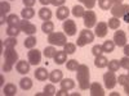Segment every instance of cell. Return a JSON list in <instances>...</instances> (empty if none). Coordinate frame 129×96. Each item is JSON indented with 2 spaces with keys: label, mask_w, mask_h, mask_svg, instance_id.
<instances>
[{
  "label": "cell",
  "mask_w": 129,
  "mask_h": 96,
  "mask_svg": "<svg viewBox=\"0 0 129 96\" xmlns=\"http://www.w3.org/2000/svg\"><path fill=\"white\" fill-rule=\"evenodd\" d=\"M76 78H78V82H79V87L81 90H88L90 87V83H89V68L88 66L85 64H80L79 68L76 69Z\"/></svg>",
  "instance_id": "6da1fadb"
},
{
  "label": "cell",
  "mask_w": 129,
  "mask_h": 96,
  "mask_svg": "<svg viewBox=\"0 0 129 96\" xmlns=\"http://www.w3.org/2000/svg\"><path fill=\"white\" fill-rule=\"evenodd\" d=\"M94 36L95 35L93 34L92 31H89V28H85V30L80 31V36L76 40V46L83 48L85 45L90 44V42H93V40H94Z\"/></svg>",
  "instance_id": "7a4b0ae2"
},
{
  "label": "cell",
  "mask_w": 129,
  "mask_h": 96,
  "mask_svg": "<svg viewBox=\"0 0 129 96\" xmlns=\"http://www.w3.org/2000/svg\"><path fill=\"white\" fill-rule=\"evenodd\" d=\"M48 42L53 46H64V44L67 42L66 34L62 32H52L48 35Z\"/></svg>",
  "instance_id": "3957f363"
},
{
  "label": "cell",
  "mask_w": 129,
  "mask_h": 96,
  "mask_svg": "<svg viewBox=\"0 0 129 96\" xmlns=\"http://www.w3.org/2000/svg\"><path fill=\"white\" fill-rule=\"evenodd\" d=\"M110 12H111L112 17H116V18H123V17H124V14L129 13V4L112 5V8L110 9Z\"/></svg>",
  "instance_id": "277c9868"
},
{
  "label": "cell",
  "mask_w": 129,
  "mask_h": 96,
  "mask_svg": "<svg viewBox=\"0 0 129 96\" xmlns=\"http://www.w3.org/2000/svg\"><path fill=\"white\" fill-rule=\"evenodd\" d=\"M83 19H84V26L87 28H92L97 24V17H95V13L92 12V10H85V13L83 16Z\"/></svg>",
  "instance_id": "5b68a950"
},
{
  "label": "cell",
  "mask_w": 129,
  "mask_h": 96,
  "mask_svg": "<svg viewBox=\"0 0 129 96\" xmlns=\"http://www.w3.org/2000/svg\"><path fill=\"white\" fill-rule=\"evenodd\" d=\"M103 82H105V86L106 88H109V90H112L115 86H116V83H117V78L115 76V72H107L103 74Z\"/></svg>",
  "instance_id": "8992f818"
},
{
  "label": "cell",
  "mask_w": 129,
  "mask_h": 96,
  "mask_svg": "<svg viewBox=\"0 0 129 96\" xmlns=\"http://www.w3.org/2000/svg\"><path fill=\"white\" fill-rule=\"evenodd\" d=\"M18 26H19L21 31H22V32H25V34H27L28 36L34 35L35 32H36V26H35V24H32L31 22H28V19L19 20Z\"/></svg>",
  "instance_id": "52a82bcc"
},
{
  "label": "cell",
  "mask_w": 129,
  "mask_h": 96,
  "mask_svg": "<svg viewBox=\"0 0 129 96\" xmlns=\"http://www.w3.org/2000/svg\"><path fill=\"white\" fill-rule=\"evenodd\" d=\"M4 59L5 63L9 64H16V62H18V52L14 50V48H8L4 50Z\"/></svg>",
  "instance_id": "ba28073f"
},
{
  "label": "cell",
  "mask_w": 129,
  "mask_h": 96,
  "mask_svg": "<svg viewBox=\"0 0 129 96\" xmlns=\"http://www.w3.org/2000/svg\"><path fill=\"white\" fill-rule=\"evenodd\" d=\"M109 32V24L106 22H98L95 26H94V35L97 37H105Z\"/></svg>",
  "instance_id": "9c48e42d"
},
{
  "label": "cell",
  "mask_w": 129,
  "mask_h": 96,
  "mask_svg": "<svg viewBox=\"0 0 129 96\" xmlns=\"http://www.w3.org/2000/svg\"><path fill=\"white\" fill-rule=\"evenodd\" d=\"M63 31L64 34L67 36H74L76 34V23H75V20H71V19H67L63 22Z\"/></svg>",
  "instance_id": "30bf717a"
},
{
  "label": "cell",
  "mask_w": 129,
  "mask_h": 96,
  "mask_svg": "<svg viewBox=\"0 0 129 96\" xmlns=\"http://www.w3.org/2000/svg\"><path fill=\"white\" fill-rule=\"evenodd\" d=\"M114 42H115V45L116 46H123L126 45V34L124 31H116L115 34H114Z\"/></svg>",
  "instance_id": "8fae6325"
},
{
  "label": "cell",
  "mask_w": 129,
  "mask_h": 96,
  "mask_svg": "<svg viewBox=\"0 0 129 96\" xmlns=\"http://www.w3.org/2000/svg\"><path fill=\"white\" fill-rule=\"evenodd\" d=\"M28 62L32 66H36L41 62V52L38 49H30L28 51Z\"/></svg>",
  "instance_id": "7c38bea8"
},
{
  "label": "cell",
  "mask_w": 129,
  "mask_h": 96,
  "mask_svg": "<svg viewBox=\"0 0 129 96\" xmlns=\"http://www.w3.org/2000/svg\"><path fill=\"white\" fill-rule=\"evenodd\" d=\"M89 90H90V95L92 96H103L105 95V90H103V87L101 86L98 82L92 83Z\"/></svg>",
  "instance_id": "4fadbf2b"
},
{
  "label": "cell",
  "mask_w": 129,
  "mask_h": 96,
  "mask_svg": "<svg viewBox=\"0 0 129 96\" xmlns=\"http://www.w3.org/2000/svg\"><path fill=\"white\" fill-rule=\"evenodd\" d=\"M16 69H17V72L21 73V74H27L28 70H30V62L19 60V62L16 64Z\"/></svg>",
  "instance_id": "5bb4252c"
},
{
  "label": "cell",
  "mask_w": 129,
  "mask_h": 96,
  "mask_svg": "<svg viewBox=\"0 0 129 96\" xmlns=\"http://www.w3.org/2000/svg\"><path fill=\"white\" fill-rule=\"evenodd\" d=\"M69 14H70V9H69L67 6L62 5V6H58V8H57V12H56V17H57V19H59V20H64V19H67Z\"/></svg>",
  "instance_id": "9a60e30c"
},
{
  "label": "cell",
  "mask_w": 129,
  "mask_h": 96,
  "mask_svg": "<svg viewBox=\"0 0 129 96\" xmlns=\"http://www.w3.org/2000/svg\"><path fill=\"white\" fill-rule=\"evenodd\" d=\"M35 78L38 81H47V78H49V73L45 68H38L35 70Z\"/></svg>",
  "instance_id": "2e32d148"
},
{
  "label": "cell",
  "mask_w": 129,
  "mask_h": 96,
  "mask_svg": "<svg viewBox=\"0 0 129 96\" xmlns=\"http://www.w3.org/2000/svg\"><path fill=\"white\" fill-rule=\"evenodd\" d=\"M49 80H50V82H53V83L61 82V81L63 80V73H62V70H59V69L52 70L50 74H49Z\"/></svg>",
  "instance_id": "e0dca14e"
},
{
  "label": "cell",
  "mask_w": 129,
  "mask_h": 96,
  "mask_svg": "<svg viewBox=\"0 0 129 96\" xmlns=\"http://www.w3.org/2000/svg\"><path fill=\"white\" fill-rule=\"evenodd\" d=\"M107 64H109V60H107V58L103 56L102 54L98 55V56H95V59H94V66H95L97 68H105V67H107Z\"/></svg>",
  "instance_id": "ac0fdd59"
},
{
  "label": "cell",
  "mask_w": 129,
  "mask_h": 96,
  "mask_svg": "<svg viewBox=\"0 0 129 96\" xmlns=\"http://www.w3.org/2000/svg\"><path fill=\"white\" fill-rule=\"evenodd\" d=\"M53 59H54V62H56L57 64H63L64 62L67 60V52L64 51V50H62V51H57Z\"/></svg>",
  "instance_id": "d6986e66"
},
{
  "label": "cell",
  "mask_w": 129,
  "mask_h": 96,
  "mask_svg": "<svg viewBox=\"0 0 129 96\" xmlns=\"http://www.w3.org/2000/svg\"><path fill=\"white\" fill-rule=\"evenodd\" d=\"M3 92H4V95H7V96H13V95H16V92H17L16 84H13V83H7L5 86L3 87Z\"/></svg>",
  "instance_id": "ffe728a7"
},
{
  "label": "cell",
  "mask_w": 129,
  "mask_h": 96,
  "mask_svg": "<svg viewBox=\"0 0 129 96\" xmlns=\"http://www.w3.org/2000/svg\"><path fill=\"white\" fill-rule=\"evenodd\" d=\"M39 18L43 20H50L52 18V10L49 8H41L39 10Z\"/></svg>",
  "instance_id": "44dd1931"
},
{
  "label": "cell",
  "mask_w": 129,
  "mask_h": 96,
  "mask_svg": "<svg viewBox=\"0 0 129 96\" xmlns=\"http://www.w3.org/2000/svg\"><path fill=\"white\" fill-rule=\"evenodd\" d=\"M41 31L47 35L52 34V32L54 31V23L50 22V20H44V23L41 24Z\"/></svg>",
  "instance_id": "7402d4cb"
},
{
  "label": "cell",
  "mask_w": 129,
  "mask_h": 96,
  "mask_svg": "<svg viewBox=\"0 0 129 96\" xmlns=\"http://www.w3.org/2000/svg\"><path fill=\"white\" fill-rule=\"evenodd\" d=\"M115 42H114V40L111 41V40H107V41H105L103 44H102V49H103V52H106V54H110V52H112L114 51V49H115Z\"/></svg>",
  "instance_id": "603a6c76"
},
{
  "label": "cell",
  "mask_w": 129,
  "mask_h": 96,
  "mask_svg": "<svg viewBox=\"0 0 129 96\" xmlns=\"http://www.w3.org/2000/svg\"><path fill=\"white\" fill-rule=\"evenodd\" d=\"M21 16H22L23 19H31L35 16V10L30 8V6H25L22 10H21Z\"/></svg>",
  "instance_id": "cb8c5ba5"
},
{
  "label": "cell",
  "mask_w": 129,
  "mask_h": 96,
  "mask_svg": "<svg viewBox=\"0 0 129 96\" xmlns=\"http://www.w3.org/2000/svg\"><path fill=\"white\" fill-rule=\"evenodd\" d=\"M21 32V28L18 24H12V26H8L7 28V34L8 36H12V37H17Z\"/></svg>",
  "instance_id": "d4e9b609"
},
{
  "label": "cell",
  "mask_w": 129,
  "mask_h": 96,
  "mask_svg": "<svg viewBox=\"0 0 129 96\" xmlns=\"http://www.w3.org/2000/svg\"><path fill=\"white\" fill-rule=\"evenodd\" d=\"M61 88H66V90H71L75 87V82L71 78H63L61 82Z\"/></svg>",
  "instance_id": "484cf974"
},
{
  "label": "cell",
  "mask_w": 129,
  "mask_h": 96,
  "mask_svg": "<svg viewBox=\"0 0 129 96\" xmlns=\"http://www.w3.org/2000/svg\"><path fill=\"white\" fill-rule=\"evenodd\" d=\"M2 45H3L5 49H8V48H16V45H17V40H16V37L9 36L8 38H5L4 41H2Z\"/></svg>",
  "instance_id": "4316f807"
},
{
  "label": "cell",
  "mask_w": 129,
  "mask_h": 96,
  "mask_svg": "<svg viewBox=\"0 0 129 96\" xmlns=\"http://www.w3.org/2000/svg\"><path fill=\"white\" fill-rule=\"evenodd\" d=\"M36 42H38V40H36V37L35 36H28L26 40H25V48L26 49H34L35 46H36Z\"/></svg>",
  "instance_id": "83f0119b"
},
{
  "label": "cell",
  "mask_w": 129,
  "mask_h": 96,
  "mask_svg": "<svg viewBox=\"0 0 129 96\" xmlns=\"http://www.w3.org/2000/svg\"><path fill=\"white\" fill-rule=\"evenodd\" d=\"M19 86L22 90H30L32 87V81L28 77H23L22 80L19 81Z\"/></svg>",
  "instance_id": "f1b7e54d"
},
{
  "label": "cell",
  "mask_w": 129,
  "mask_h": 96,
  "mask_svg": "<svg viewBox=\"0 0 129 96\" xmlns=\"http://www.w3.org/2000/svg\"><path fill=\"white\" fill-rule=\"evenodd\" d=\"M120 23H121V20L119 18L112 17V18L109 19V23H107V24H109V28H111V30H119Z\"/></svg>",
  "instance_id": "f546056e"
},
{
  "label": "cell",
  "mask_w": 129,
  "mask_h": 96,
  "mask_svg": "<svg viewBox=\"0 0 129 96\" xmlns=\"http://www.w3.org/2000/svg\"><path fill=\"white\" fill-rule=\"evenodd\" d=\"M56 52H57V50H56V48L53 46V45H52V46H47V48L44 49V56H45L47 59L54 58Z\"/></svg>",
  "instance_id": "4dcf8cb0"
},
{
  "label": "cell",
  "mask_w": 129,
  "mask_h": 96,
  "mask_svg": "<svg viewBox=\"0 0 129 96\" xmlns=\"http://www.w3.org/2000/svg\"><path fill=\"white\" fill-rule=\"evenodd\" d=\"M107 67H109V70H111V72H117L120 68V62L116 60V59H112V60L109 62Z\"/></svg>",
  "instance_id": "1f68e13d"
},
{
  "label": "cell",
  "mask_w": 129,
  "mask_h": 96,
  "mask_svg": "<svg viewBox=\"0 0 129 96\" xmlns=\"http://www.w3.org/2000/svg\"><path fill=\"white\" fill-rule=\"evenodd\" d=\"M79 66H80V64L78 63L76 59H70V60H67V63H66V68H67L69 70H71V72L76 70V69L79 68Z\"/></svg>",
  "instance_id": "d6a6232c"
},
{
  "label": "cell",
  "mask_w": 129,
  "mask_h": 96,
  "mask_svg": "<svg viewBox=\"0 0 129 96\" xmlns=\"http://www.w3.org/2000/svg\"><path fill=\"white\" fill-rule=\"evenodd\" d=\"M98 5L103 10H110L112 8V0H98Z\"/></svg>",
  "instance_id": "836d02e7"
},
{
  "label": "cell",
  "mask_w": 129,
  "mask_h": 96,
  "mask_svg": "<svg viewBox=\"0 0 129 96\" xmlns=\"http://www.w3.org/2000/svg\"><path fill=\"white\" fill-rule=\"evenodd\" d=\"M84 13H85V10H84V8H83L81 5H75V6L72 8V14H74V17L80 18V17L84 16Z\"/></svg>",
  "instance_id": "e575fe53"
},
{
  "label": "cell",
  "mask_w": 129,
  "mask_h": 96,
  "mask_svg": "<svg viewBox=\"0 0 129 96\" xmlns=\"http://www.w3.org/2000/svg\"><path fill=\"white\" fill-rule=\"evenodd\" d=\"M63 50L67 52V54H74L76 51V44H72V42H66L63 46Z\"/></svg>",
  "instance_id": "d590c367"
},
{
  "label": "cell",
  "mask_w": 129,
  "mask_h": 96,
  "mask_svg": "<svg viewBox=\"0 0 129 96\" xmlns=\"http://www.w3.org/2000/svg\"><path fill=\"white\" fill-rule=\"evenodd\" d=\"M7 23L8 26H12V24H18L19 23V18L17 14H9L7 17Z\"/></svg>",
  "instance_id": "8d00e7d4"
},
{
  "label": "cell",
  "mask_w": 129,
  "mask_h": 96,
  "mask_svg": "<svg viewBox=\"0 0 129 96\" xmlns=\"http://www.w3.org/2000/svg\"><path fill=\"white\" fill-rule=\"evenodd\" d=\"M10 10V4L7 2H2L0 3V16H5L7 13H9Z\"/></svg>",
  "instance_id": "74e56055"
},
{
  "label": "cell",
  "mask_w": 129,
  "mask_h": 96,
  "mask_svg": "<svg viewBox=\"0 0 129 96\" xmlns=\"http://www.w3.org/2000/svg\"><path fill=\"white\" fill-rule=\"evenodd\" d=\"M56 94H57V91H56V87L53 86V84H47L44 87V95L45 96H53Z\"/></svg>",
  "instance_id": "f35d334b"
},
{
  "label": "cell",
  "mask_w": 129,
  "mask_h": 96,
  "mask_svg": "<svg viewBox=\"0 0 129 96\" xmlns=\"http://www.w3.org/2000/svg\"><path fill=\"white\" fill-rule=\"evenodd\" d=\"M117 83L121 84V86H125L126 83H129V77H128V74H120V76L117 77Z\"/></svg>",
  "instance_id": "ab89813d"
},
{
  "label": "cell",
  "mask_w": 129,
  "mask_h": 96,
  "mask_svg": "<svg viewBox=\"0 0 129 96\" xmlns=\"http://www.w3.org/2000/svg\"><path fill=\"white\" fill-rule=\"evenodd\" d=\"M102 52H103L102 45H94V46L92 48V54H93L94 56H98V55H101Z\"/></svg>",
  "instance_id": "60d3db41"
},
{
  "label": "cell",
  "mask_w": 129,
  "mask_h": 96,
  "mask_svg": "<svg viewBox=\"0 0 129 96\" xmlns=\"http://www.w3.org/2000/svg\"><path fill=\"white\" fill-rule=\"evenodd\" d=\"M120 67L129 70V56H124L120 59Z\"/></svg>",
  "instance_id": "b9f144b4"
},
{
  "label": "cell",
  "mask_w": 129,
  "mask_h": 96,
  "mask_svg": "<svg viewBox=\"0 0 129 96\" xmlns=\"http://www.w3.org/2000/svg\"><path fill=\"white\" fill-rule=\"evenodd\" d=\"M85 6H87L88 9H93L94 5H95V0H84V3H83Z\"/></svg>",
  "instance_id": "7bdbcfd3"
},
{
  "label": "cell",
  "mask_w": 129,
  "mask_h": 96,
  "mask_svg": "<svg viewBox=\"0 0 129 96\" xmlns=\"http://www.w3.org/2000/svg\"><path fill=\"white\" fill-rule=\"evenodd\" d=\"M64 3H66V0H50V4L54 6H62Z\"/></svg>",
  "instance_id": "ee69618b"
},
{
  "label": "cell",
  "mask_w": 129,
  "mask_h": 96,
  "mask_svg": "<svg viewBox=\"0 0 129 96\" xmlns=\"http://www.w3.org/2000/svg\"><path fill=\"white\" fill-rule=\"evenodd\" d=\"M22 3L25 4V6H30V8H32V6L35 5L36 0H22Z\"/></svg>",
  "instance_id": "f6af8a7d"
},
{
  "label": "cell",
  "mask_w": 129,
  "mask_h": 96,
  "mask_svg": "<svg viewBox=\"0 0 129 96\" xmlns=\"http://www.w3.org/2000/svg\"><path fill=\"white\" fill-rule=\"evenodd\" d=\"M69 90H66V88H61L59 91H57V96H67L69 95V92H67Z\"/></svg>",
  "instance_id": "bcb514c9"
},
{
  "label": "cell",
  "mask_w": 129,
  "mask_h": 96,
  "mask_svg": "<svg viewBox=\"0 0 129 96\" xmlns=\"http://www.w3.org/2000/svg\"><path fill=\"white\" fill-rule=\"evenodd\" d=\"M12 64H9V63H4V66H3V70L4 72H10L12 70Z\"/></svg>",
  "instance_id": "7dc6e473"
},
{
  "label": "cell",
  "mask_w": 129,
  "mask_h": 96,
  "mask_svg": "<svg viewBox=\"0 0 129 96\" xmlns=\"http://www.w3.org/2000/svg\"><path fill=\"white\" fill-rule=\"evenodd\" d=\"M124 54H125V56H129V44L124 45Z\"/></svg>",
  "instance_id": "c3c4849f"
},
{
  "label": "cell",
  "mask_w": 129,
  "mask_h": 96,
  "mask_svg": "<svg viewBox=\"0 0 129 96\" xmlns=\"http://www.w3.org/2000/svg\"><path fill=\"white\" fill-rule=\"evenodd\" d=\"M39 2H40L41 5H48V4H50V0H39Z\"/></svg>",
  "instance_id": "681fc988"
},
{
  "label": "cell",
  "mask_w": 129,
  "mask_h": 96,
  "mask_svg": "<svg viewBox=\"0 0 129 96\" xmlns=\"http://www.w3.org/2000/svg\"><path fill=\"white\" fill-rule=\"evenodd\" d=\"M123 19H124V22H126V23L129 24V13H126V14H124V17H123Z\"/></svg>",
  "instance_id": "f907efd6"
},
{
  "label": "cell",
  "mask_w": 129,
  "mask_h": 96,
  "mask_svg": "<svg viewBox=\"0 0 129 96\" xmlns=\"http://www.w3.org/2000/svg\"><path fill=\"white\" fill-rule=\"evenodd\" d=\"M124 92H125V94L129 96V83H126L125 86H124Z\"/></svg>",
  "instance_id": "816d5d0a"
},
{
  "label": "cell",
  "mask_w": 129,
  "mask_h": 96,
  "mask_svg": "<svg viewBox=\"0 0 129 96\" xmlns=\"http://www.w3.org/2000/svg\"><path fill=\"white\" fill-rule=\"evenodd\" d=\"M112 4L114 5H120V4H123V0H112Z\"/></svg>",
  "instance_id": "f5cc1de1"
},
{
  "label": "cell",
  "mask_w": 129,
  "mask_h": 96,
  "mask_svg": "<svg viewBox=\"0 0 129 96\" xmlns=\"http://www.w3.org/2000/svg\"><path fill=\"white\" fill-rule=\"evenodd\" d=\"M3 83H4V77L0 76V86H3Z\"/></svg>",
  "instance_id": "db71d44e"
},
{
  "label": "cell",
  "mask_w": 129,
  "mask_h": 96,
  "mask_svg": "<svg viewBox=\"0 0 129 96\" xmlns=\"http://www.w3.org/2000/svg\"><path fill=\"white\" fill-rule=\"evenodd\" d=\"M111 95H112V96H119V94H117V92H112Z\"/></svg>",
  "instance_id": "11a10c76"
},
{
  "label": "cell",
  "mask_w": 129,
  "mask_h": 96,
  "mask_svg": "<svg viewBox=\"0 0 129 96\" xmlns=\"http://www.w3.org/2000/svg\"><path fill=\"white\" fill-rule=\"evenodd\" d=\"M79 2H81V3H84V0H79Z\"/></svg>",
  "instance_id": "9f6ffc18"
},
{
  "label": "cell",
  "mask_w": 129,
  "mask_h": 96,
  "mask_svg": "<svg viewBox=\"0 0 129 96\" xmlns=\"http://www.w3.org/2000/svg\"><path fill=\"white\" fill-rule=\"evenodd\" d=\"M128 77H129V73H128Z\"/></svg>",
  "instance_id": "6f0895ef"
}]
</instances>
